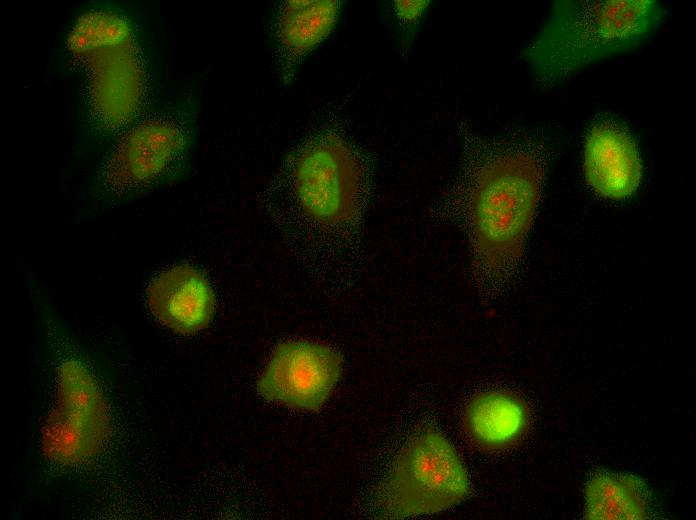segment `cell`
<instances>
[{
  "instance_id": "1",
  "label": "cell",
  "mask_w": 696,
  "mask_h": 520,
  "mask_svg": "<svg viewBox=\"0 0 696 520\" xmlns=\"http://www.w3.org/2000/svg\"><path fill=\"white\" fill-rule=\"evenodd\" d=\"M545 179L531 141L482 143L466 177L464 211L475 276L505 282L517 267Z\"/></svg>"
},
{
  "instance_id": "8",
  "label": "cell",
  "mask_w": 696,
  "mask_h": 520,
  "mask_svg": "<svg viewBox=\"0 0 696 520\" xmlns=\"http://www.w3.org/2000/svg\"><path fill=\"white\" fill-rule=\"evenodd\" d=\"M338 0H284L270 13L268 33L281 84L294 81L310 52L334 30L341 12Z\"/></svg>"
},
{
  "instance_id": "9",
  "label": "cell",
  "mask_w": 696,
  "mask_h": 520,
  "mask_svg": "<svg viewBox=\"0 0 696 520\" xmlns=\"http://www.w3.org/2000/svg\"><path fill=\"white\" fill-rule=\"evenodd\" d=\"M583 171L598 195L622 200L631 197L643 178V161L628 127L611 117L595 120L587 130Z\"/></svg>"
},
{
  "instance_id": "13",
  "label": "cell",
  "mask_w": 696,
  "mask_h": 520,
  "mask_svg": "<svg viewBox=\"0 0 696 520\" xmlns=\"http://www.w3.org/2000/svg\"><path fill=\"white\" fill-rule=\"evenodd\" d=\"M429 3L428 0H395L392 2L401 45L405 50L413 42Z\"/></svg>"
},
{
  "instance_id": "12",
  "label": "cell",
  "mask_w": 696,
  "mask_h": 520,
  "mask_svg": "<svg viewBox=\"0 0 696 520\" xmlns=\"http://www.w3.org/2000/svg\"><path fill=\"white\" fill-rule=\"evenodd\" d=\"M652 514L651 490L636 475L599 470L585 484L586 519L638 520L650 518Z\"/></svg>"
},
{
  "instance_id": "10",
  "label": "cell",
  "mask_w": 696,
  "mask_h": 520,
  "mask_svg": "<svg viewBox=\"0 0 696 520\" xmlns=\"http://www.w3.org/2000/svg\"><path fill=\"white\" fill-rule=\"evenodd\" d=\"M146 300L162 326L182 335L206 329L216 310V296L208 278L187 264L175 265L154 277Z\"/></svg>"
},
{
  "instance_id": "4",
  "label": "cell",
  "mask_w": 696,
  "mask_h": 520,
  "mask_svg": "<svg viewBox=\"0 0 696 520\" xmlns=\"http://www.w3.org/2000/svg\"><path fill=\"white\" fill-rule=\"evenodd\" d=\"M472 484L448 437L432 424L412 433L374 495L378 514L404 519L436 514L468 498Z\"/></svg>"
},
{
  "instance_id": "3",
  "label": "cell",
  "mask_w": 696,
  "mask_h": 520,
  "mask_svg": "<svg viewBox=\"0 0 696 520\" xmlns=\"http://www.w3.org/2000/svg\"><path fill=\"white\" fill-rule=\"evenodd\" d=\"M666 14L655 0H557L522 57L536 84L551 89L595 62L637 48Z\"/></svg>"
},
{
  "instance_id": "5",
  "label": "cell",
  "mask_w": 696,
  "mask_h": 520,
  "mask_svg": "<svg viewBox=\"0 0 696 520\" xmlns=\"http://www.w3.org/2000/svg\"><path fill=\"white\" fill-rule=\"evenodd\" d=\"M42 316L59 385L44 426V452L62 464L83 462L99 453L108 435L106 403L91 367L46 302Z\"/></svg>"
},
{
  "instance_id": "6",
  "label": "cell",
  "mask_w": 696,
  "mask_h": 520,
  "mask_svg": "<svg viewBox=\"0 0 696 520\" xmlns=\"http://www.w3.org/2000/svg\"><path fill=\"white\" fill-rule=\"evenodd\" d=\"M291 169L296 201L308 218L336 230L359 222L366 177L342 136L333 132L311 136L295 151Z\"/></svg>"
},
{
  "instance_id": "2",
  "label": "cell",
  "mask_w": 696,
  "mask_h": 520,
  "mask_svg": "<svg viewBox=\"0 0 696 520\" xmlns=\"http://www.w3.org/2000/svg\"><path fill=\"white\" fill-rule=\"evenodd\" d=\"M198 115V98L189 90L121 132L94 165L85 194L87 213L117 208L185 178Z\"/></svg>"
},
{
  "instance_id": "11",
  "label": "cell",
  "mask_w": 696,
  "mask_h": 520,
  "mask_svg": "<svg viewBox=\"0 0 696 520\" xmlns=\"http://www.w3.org/2000/svg\"><path fill=\"white\" fill-rule=\"evenodd\" d=\"M531 426V411L518 393L490 389L467 403L462 429L470 445L482 453H500L518 446Z\"/></svg>"
},
{
  "instance_id": "7",
  "label": "cell",
  "mask_w": 696,
  "mask_h": 520,
  "mask_svg": "<svg viewBox=\"0 0 696 520\" xmlns=\"http://www.w3.org/2000/svg\"><path fill=\"white\" fill-rule=\"evenodd\" d=\"M342 354L320 341L279 342L256 382L266 401L314 413L327 402L342 376Z\"/></svg>"
}]
</instances>
